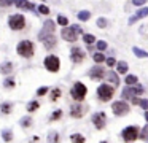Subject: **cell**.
<instances>
[{
  "mask_svg": "<svg viewBox=\"0 0 148 143\" xmlns=\"http://www.w3.org/2000/svg\"><path fill=\"white\" fill-rule=\"evenodd\" d=\"M113 94H115V89H113V86H110L108 83H103V84H100L99 88H97V97L102 102H108L110 99L113 97Z\"/></svg>",
  "mask_w": 148,
  "mask_h": 143,
  "instance_id": "6da1fadb",
  "label": "cell"
},
{
  "mask_svg": "<svg viewBox=\"0 0 148 143\" xmlns=\"http://www.w3.org/2000/svg\"><path fill=\"white\" fill-rule=\"evenodd\" d=\"M18 54L23 57H32L34 56V43L30 40H23L18 43V48H16Z\"/></svg>",
  "mask_w": 148,
  "mask_h": 143,
  "instance_id": "7a4b0ae2",
  "label": "cell"
},
{
  "mask_svg": "<svg viewBox=\"0 0 148 143\" xmlns=\"http://www.w3.org/2000/svg\"><path fill=\"white\" fill-rule=\"evenodd\" d=\"M86 92H88L86 86H84L81 81H77V83L73 84V88H72L70 94H72V97H73V100H77V102H83V100H84V97H86Z\"/></svg>",
  "mask_w": 148,
  "mask_h": 143,
  "instance_id": "3957f363",
  "label": "cell"
},
{
  "mask_svg": "<svg viewBox=\"0 0 148 143\" xmlns=\"http://www.w3.org/2000/svg\"><path fill=\"white\" fill-rule=\"evenodd\" d=\"M8 25H10L13 30H21V29H24V25H26V19H24L23 14H13L8 19Z\"/></svg>",
  "mask_w": 148,
  "mask_h": 143,
  "instance_id": "277c9868",
  "label": "cell"
},
{
  "mask_svg": "<svg viewBox=\"0 0 148 143\" xmlns=\"http://www.w3.org/2000/svg\"><path fill=\"white\" fill-rule=\"evenodd\" d=\"M121 135H123V138H124V142H127V143L134 142V140H137V137H138V127L137 126L126 127V129L123 130Z\"/></svg>",
  "mask_w": 148,
  "mask_h": 143,
  "instance_id": "5b68a950",
  "label": "cell"
},
{
  "mask_svg": "<svg viewBox=\"0 0 148 143\" xmlns=\"http://www.w3.org/2000/svg\"><path fill=\"white\" fill-rule=\"evenodd\" d=\"M45 67H46V70L48 72H53V73H56V72H59V67H61V62H59V59L56 56H48L45 59Z\"/></svg>",
  "mask_w": 148,
  "mask_h": 143,
  "instance_id": "8992f818",
  "label": "cell"
},
{
  "mask_svg": "<svg viewBox=\"0 0 148 143\" xmlns=\"http://www.w3.org/2000/svg\"><path fill=\"white\" fill-rule=\"evenodd\" d=\"M112 110L113 113L116 114V116H126V114L129 113V105L126 103V102H115V103L112 105Z\"/></svg>",
  "mask_w": 148,
  "mask_h": 143,
  "instance_id": "52a82bcc",
  "label": "cell"
},
{
  "mask_svg": "<svg viewBox=\"0 0 148 143\" xmlns=\"http://www.w3.org/2000/svg\"><path fill=\"white\" fill-rule=\"evenodd\" d=\"M38 40L43 41V44H45L46 49H53V48L56 46V38L53 34H42L40 32L38 34Z\"/></svg>",
  "mask_w": 148,
  "mask_h": 143,
  "instance_id": "ba28073f",
  "label": "cell"
},
{
  "mask_svg": "<svg viewBox=\"0 0 148 143\" xmlns=\"http://www.w3.org/2000/svg\"><path fill=\"white\" fill-rule=\"evenodd\" d=\"M105 122H107V114L103 111H99V113L92 114V124L96 129H103L105 127Z\"/></svg>",
  "mask_w": 148,
  "mask_h": 143,
  "instance_id": "9c48e42d",
  "label": "cell"
},
{
  "mask_svg": "<svg viewBox=\"0 0 148 143\" xmlns=\"http://www.w3.org/2000/svg\"><path fill=\"white\" fill-rule=\"evenodd\" d=\"M89 78L92 79V81H100V79H103L105 78V70H103V67H100V65L92 67V68L89 70Z\"/></svg>",
  "mask_w": 148,
  "mask_h": 143,
  "instance_id": "30bf717a",
  "label": "cell"
},
{
  "mask_svg": "<svg viewBox=\"0 0 148 143\" xmlns=\"http://www.w3.org/2000/svg\"><path fill=\"white\" fill-rule=\"evenodd\" d=\"M70 59L73 60L75 64H80L81 60L84 59V53L81 51V48H72V51H70Z\"/></svg>",
  "mask_w": 148,
  "mask_h": 143,
  "instance_id": "8fae6325",
  "label": "cell"
},
{
  "mask_svg": "<svg viewBox=\"0 0 148 143\" xmlns=\"http://www.w3.org/2000/svg\"><path fill=\"white\" fill-rule=\"evenodd\" d=\"M61 35H62V38L67 40V41H75L77 40V32H75L72 27H64L62 32H61Z\"/></svg>",
  "mask_w": 148,
  "mask_h": 143,
  "instance_id": "7c38bea8",
  "label": "cell"
},
{
  "mask_svg": "<svg viewBox=\"0 0 148 143\" xmlns=\"http://www.w3.org/2000/svg\"><path fill=\"white\" fill-rule=\"evenodd\" d=\"M70 114H72V118H75V119H78V118H81L83 116V107H81V103H73L70 107Z\"/></svg>",
  "mask_w": 148,
  "mask_h": 143,
  "instance_id": "4fadbf2b",
  "label": "cell"
},
{
  "mask_svg": "<svg viewBox=\"0 0 148 143\" xmlns=\"http://www.w3.org/2000/svg\"><path fill=\"white\" fill-rule=\"evenodd\" d=\"M121 97L124 99V100H132L134 97H137V91H135V88L134 86H129V88H126L124 91L121 92Z\"/></svg>",
  "mask_w": 148,
  "mask_h": 143,
  "instance_id": "5bb4252c",
  "label": "cell"
},
{
  "mask_svg": "<svg viewBox=\"0 0 148 143\" xmlns=\"http://www.w3.org/2000/svg\"><path fill=\"white\" fill-rule=\"evenodd\" d=\"M14 5L18 6V8H23V10H34L35 8V5H34V3H30V2H27V0H16V2H14Z\"/></svg>",
  "mask_w": 148,
  "mask_h": 143,
  "instance_id": "9a60e30c",
  "label": "cell"
},
{
  "mask_svg": "<svg viewBox=\"0 0 148 143\" xmlns=\"http://www.w3.org/2000/svg\"><path fill=\"white\" fill-rule=\"evenodd\" d=\"M54 29H56L54 22H53L51 19H48V21L43 24V29L40 32H42V34H53V32H54Z\"/></svg>",
  "mask_w": 148,
  "mask_h": 143,
  "instance_id": "2e32d148",
  "label": "cell"
},
{
  "mask_svg": "<svg viewBox=\"0 0 148 143\" xmlns=\"http://www.w3.org/2000/svg\"><path fill=\"white\" fill-rule=\"evenodd\" d=\"M105 78H107V81H110L113 86H119V78L115 72H107Z\"/></svg>",
  "mask_w": 148,
  "mask_h": 143,
  "instance_id": "e0dca14e",
  "label": "cell"
},
{
  "mask_svg": "<svg viewBox=\"0 0 148 143\" xmlns=\"http://www.w3.org/2000/svg\"><path fill=\"white\" fill-rule=\"evenodd\" d=\"M0 72L3 73V75H10V73L13 72V64H11V62H5L3 65L0 67Z\"/></svg>",
  "mask_w": 148,
  "mask_h": 143,
  "instance_id": "ac0fdd59",
  "label": "cell"
},
{
  "mask_svg": "<svg viewBox=\"0 0 148 143\" xmlns=\"http://www.w3.org/2000/svg\"><path fill=\"white\" fill-rule=\"evenodd\" d=\"M11 110H13V105H11L10 102H5V103L0 105V111H2L3 114H10Z\"/></svg>",
  "mask_w": 148,
  "mask_h": 143,
  "instance_id": "d6986e66",
  "label": "cell"
},
{
  "mask_svg": "<svg viewBox=\"0 0 148 143\" xmlns=\"http://www.w3.org/2000/svg\"><path fill=\"white\" fill-rule=\"evenodd\" d=\"M48 143H59V133L56 130H51L48 133Z\"/></svg>",
  "mask_w": 148,
  "mask_h": 143,
  "instance_id": "ffe728a7",
  "label": "cell"
},
{
  "mask_svg": "<svg viewBox=\"0 0 148 143\" xmlns=\"http://www.w3.org/2000/svg\"><path fill=\"white\" fill-rule=\"evenodd\" d=\"M132 51H134V54L137 57H140V59H147V57H148V53H145L143 49H140V48H137V46L132 48Z\"/></svg>",
  "mask_w": 148,
  "mask_h": 143,
  "instance_id": "44dd1931",
  "label": "cell"
},
{
  "mask_svg": "<svg viewBox=\"0 0 148 143\" xmlns=\"http://www.w3.org/2000/svg\"><path fill=\"white\" fill-rule=\"evenodd\" d=\"M70 140H72V143H84V137L81 133H72Z\"/></svg>",
  "mask_w": 148,
  "mask_h": 143,
  "instance_id": "7402d4cb",
  "label": "cell"
},
{
  "mask_svg": "<svg viewBox=\"0 0 148 143\" xmlns=\"http://www.w3.org/2000/svg\"><path fill=\"white\" fill-rule=\"evenodd\" d=\"M2 138H3L5 142H11V140H13V132H11L10 129H5L3 132H2Z\"/></svg>",
  "mask_w": 148,
  "mask_h": 143,
  "instance_id": "603a6c76",
  "label": "cell"
},
{
  "mask_svg": "<svg viewBox=\"0 0 148 143\" xmlns=\"http://www.w3.org/2000/svg\"><path fill=\"white\" fill-rule=\"evenodd\" d=\"M38 107H40L38 102H37V100H32V102H29V103H27V111H29V113H32V111L38 110Z\"/></svg>",
  "mask_w": 148,
  "mask_h": 143,
  "instance_id": "cb8c5ba5",
  "label": "cell"
},
{
  "mask_svg": "<svg viewBox=\"0 0 148 143\" xmlns=\"http://www.w3.org/2000/svg\"><path fill=\"white\" fill-rule=\"evenodd\" d=\"M19 124L23 127H30V126H32V118H30V116H24L23 119L19 121Z\"/></svg>",
  "mask_w": 148,
  "mask_h": 143,
  "instance_id": "d4e9b609",
  "label": "cell"
},
{
  "mask_svg": "<svg viewBox=\"0 0 148 143\" xmlns=\"http://www.w3.org/2000/svg\"><path fill=\"white\" fill-rule=\"evenodd\" d=\"M3 86H5V89H13L14 88V79L11 78V76H8V78L3 81Z\"/></svg>",
  "mask_w": 148,
  "mask_h": 143,
  "instance_id": "484cf974",
  "label": "cell"
},
{
  "mask_svg": "<svg viewBox=\"0 0 148 143\" xmlns=\"http://www.w3.org/2000/svg\"><path fill=\"white\" fill-rule=\"evenodd\" d=\"M126 84L131 86V84H137V76L135 75H129L126 76Z\"/></svg>",
  "mask_w": 148,
  "mask_h": 143,
  "instance_id": "4316f807",
  "label": "cell"
},
{
  "mask_svg": "<svg viewBox=\"0 0 148 143\" xmlns=\"http://www.w3.org/2000/svg\"><path fill=\"white\" fill-rule=\"evenodd\" d=\"M61 97V89H53V92H51V102H56L58 99Z\"/></svg>",
  "mask_w": 148,
  "mask_h": 143,
  "instance_id": "83f0119b",
  "label": "cell"
},
{
  "mask_svg": "<svg viewBox=\"0 0 148 143\" xmlns=\"http://www.w3.org/2000/svg\"><path fill=\"white\" fill-rule=\"evenodd\" d=\"M89 18H91V13H89V11H81V13H78V19H80V21H88Z\"/></svg>",
  "mask_w": 148,
  "mask_h": 143,
  "instance_id": "f1b7e54d",
  "label": "cell"
},
{
  "mask_svg": "<svg viewBox=\"0 0 148 143\" xmlns=\"http://www.w3.org/2000/svg\"><path fill=\"white\" fill-rule=\"evenodd\" d=\"M83 40H84V43H86V44H92L94 40H96V37H94V35H91V34H86L83 37Z\"/></svg>",
  "mask_w": 148,
  "mask_h": 143,
  "instance_id": "f546056e",
  "label": "cell"
},
{
  "mask_svg": "<svg viewBox=\"0 0 148 143\" xmlns=\"http://www.w3.org/2000/svg\"><path fill=\"white\" fill-rule=\"evenodd\" d=\"M92 57H94V60H96L97 64H100V62H105V60H107V59H105V56H103L102 53H96Z\"/></svg>",
  "mask_w": 148,
  "mask_h": 143,
  "instance_id": "4dcf8cb0",
  "label": "cell"
},
{
  "mask_svg": "<svg viewBox=\"0 0 148 143\" xmlns=\"http://www.w3.org/2000/svg\"><path fill=\"white\" fill-rule=\"evenodd\" d=\"M61 118H62V110H56L54 113L51 114L49 119H51V121H58V119H61Z\"/></svg>",
  "mask_w": 148,
  "mask_h": 143,
  "instance_id": "1f68e13d",
  "label": "cell"
},
{
  "mask_svg": "<svg viewBox=\"0 0 148 143\" xmlns=\"http://www.w3.org/2000/svg\"><path fill=\"white\" fill-rule=\"evenodd\" d=\"M127 72V64L126 62H119L118 64V73H126Z\"/></svg>",
  "mask_w": 148,
  "mask_h": 143,
  "instance_id": "d6a6232c",
  "label": "cell"
},
{
  "mask_svg": "<svg viewBox=\"0 0 148 143\" xmlns=\"http://www.w3.org/2000/svg\"><path fill=\"white\" fill-rule=\"evenodd\" d=\"M147 14H148V8H140V10L137 11V14H135V16L140 19V18H145Z\"/></svg>",
  "mask_w": 148,
  "mask_h": 143,
  "instance_id": "836d02e7",
  "label": "cell"
},
{
  "mask_svg": "<svg viewBox=\"0 0 148 143\" xmlns=\"http://www.w3.org/2000/svg\"><path fill=\"white\" fill-rule=\"evenodd\" d=\"M140 138H142V140H148V124L143 127V129H142V132H140Z\"/></svg>",
  "mask_w": 148,
  "mask_h": 143,
  "instance_id": "e575fe53",
  "label": "cell"
},
{
  "mask_svg": "<svg viewBox=\"0 0 148 143\" xmlns=\"http://www.w3.org/2000/svg\"><path fill=\"white\" fill-rule=\"evenodd\" d=\"M38 11L42 13V14H49V8L46 5H40L38 6Z\"/></svg>",
  "mask_w": 148,
  "mask_h": 143,
  "instance_id": "d590c367",
  "label": "cell"
},
{
  "mask_svg": "<svg viewBox=\"0 0 148 143\" xmlns=\"http://www.w3.org/2000/svg\"><path fill=\"white\" fill-rule=\"evenodd\" d=\"M97 25H99L100 29L107 27V19L105 18H99V19H97Z\"/></svg>",
  "mask_w": 148,
  "mask_h": 143,
  "instance_id": "8d00e7d4",
  "label": "cell"
},
{
  "mask_svg": "<svg viewBox=\"0 0 148 143\" xmlns=\"http://www.w3.org/2000/svg\"><path fill=\"white\" fill-rule=\"evenodd\" d=\"M58 22H59L61 25H67V24H69L67 18H64V16H58Z\"/></svg>",
  "mask_w": 148,
  "mask_h": 143,
  "instance_id": "74e56055",
  "label": "cell"
},
{
  "mask_svg": "<svg viewBox=\"0 0 148 143\" xmlns=\"http://www.w3.org/2000/svg\"><path fill=\"white\" fill-rule=\"evenodd\" d=\"M46 92H48V88H46V86H43V88H38V91H37V95H45Z\"/></svg>",
  "mask_w": 148,
  "mask_h": 143,
  "instance_id": "f35d334b",
  "label": "cell"
},
{
  "mask_svg": "<svg viewBox=\"0 0 148 143\" xmlns=\"http://www.w3.org/2000/svg\"><path fill=\"white\" fill-rule=\"evenodd\" d=\"M105 48H107V43H105V41H97V49L103 51Z\"/></svg>",
  "mask_w": 148,
  "mask_h": 143,
  "instance_id": "ab89813d",
  "label": "cell"
},
{
  "mask_svg": "<svg viewBox=\"0 0 148 143\" xmlns=\"http://www.w3.org/2000/svg\"><path fill=\"white\" fill-rule=\"evenodd\" d=\"M140 107L143 108V110H148V100L147 99H142L140 100Z\"/></svg>",
  "mask_w": 148,
  "mask_h": 143,
  "instance_id": "60d3db41",
  "label": "cell"
},
{
  "mask_svg": "<svg viewBox=\"0 0 148 143\" xmlns=\"http://www.w3.org/2000/svg\"><path fill=\"white\" fill-rule=\"evenodd\" d=\"M13 0H2V2H0V5L2 6H10V5H13Z\"/></svg>",
  "mask_w": 148,
  "mask_h": 143,
  "instance_id": "b9f144b4",
  "label": "cell"
},
{
  "mask_svg": "<svg viewBox=\"0 0 148 143\" xmlns=\"http://www.w3.org/2000/svg\"><path fill=\"white\" fill-rule=\"evenodd\" d=\"M105 62H107V65H108V67H113V65L116 64V60L113 59V57H108V59H107Z\"/></svg>",
  "mask_w": 148,
  "mask_h": 143,
  "instance_id": "7bdbcfd3",
  "label": "cell"
},
{
  "mask_svg": "<svg viewBox=\"0 0 148 143\" xmlns=\"http://www.w3.org/2000/svg\"><path fill=\"white\" fill-rule=\"evenodd\" d=\"M72 29H73V30L77 32V35L83 34V30H81V27H80V25H72Z\"/></svg>",
  "mask_w": 148,
  "mask_h": 143,
  "instance_id": "ee69618b",
  "label": "cell"
},
{
  "mask_svg": "<svg viewBox=\"0 0 148 143\" xmlns=\"http://www.w3.org/2000/svg\"><path fill=\"white\" fill-rule=\"evenodd\" d=\"M147 2V0H132V3L134 5H137V6H140V5H143V3Z\"/></svg>",
  "mask_w": 148,
  "mask_h": 143,
  "instance_id": "f6af8a7d",
  "label": "cell"
},
{
  "mask_svg": "<svg viewBox=\"0 0 148 143\" xmlns=\"http://www.w3.org/2000/svg\"><path fill=\"white\" fill-rule=\"evenodd\" d=\"M145 119H147V121H148V110H147V111H145Z\"/></svg>",
  "mask_w": 148,
  "mask_h": 143,
  "instance_id": "bcb514c9",
  "label": "cell"
},
{
  "mask_svg": "<svg viewBox=\"0 0 148 143\" xmlns=\"http://www.w3.org/2000/svg\"><path fill=\"white\" fill-rule=\"evenodd\" d=\"M102 143H107V142H102Z\"/></svg>",
  "mask_w": 148,
  "mask_h": 143,
  "instance_id": "7dc6e473",
  "label": "cell"
},
{
  "mask_svg": "<svg viewBox=\"0 0 148 143\" xmlns=\"http://www.w3.org/2000/svg\"><path fill=\"white\" fill-rule=\"evenodd\" d=\"M0 2H2V0H0Z\"/></svg>",
  "mask_w": 148,
  "mask_h": 143,
  "instance_id": "c3c4849f",
  "label": "cell"
}]
</instances>
